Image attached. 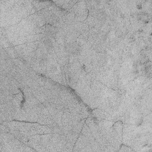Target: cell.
Listing matches in <instances>:
<instances>
[{
	"instance_id": "cell-1",
	"label": "cell",
	"mask_w": 152,
	"mask_h": 152,
	"mask_svg": "<svg viewBox=\"0 0 152 152\" xmlns=\"http://www.w3.org/2000/svg\"><path fill=\"white\" fill-rule=\"evenodd\" d=\"M73 151H92L90 141L82 134H80L74 144Z\"/></svg>"
},
{
	"instance_id": "cell-2",
	"label": "cell",
	"mask_w": 152,
	"mask_h": 152,
	"mask_svg": "<svg viewBox=\"0 0 152 152\" xmlns=\"http://www.w3.org/2000/svg\"><path fill=\"white\" fill-rule=\"evenodd\" d=\"M37 122L40 125H47L48 126L54 122L53 117L49 113L48 110L46 107L41 112V113L39 115Z\"/></svg>"
},
{
	"instance_id": "cell-3",
	"label": "cell",
	"mask_w": 152,
	"mask_h": 152,
	"mask_svg": "<svg viewBox=\"0 0 152 152\" xmlns=\"http://www.w3.org/2000/svg\"><path fill=\"white\" fill-rule=\"evenodd\" d=\"M27 19L32 24L38 27H43L46 24L45 18L40 11L36 12L34 14L28 17Z\"/></svg>"
},
{
	"instance_id": "cell-4",
	"label": "cell",
	"mask_w": 152,
	"mask_h": 152,
	"mask_svg": "<svg viewBox=\"0 0 152 152\" xmlns=\"http://www.w3.org/2000/svg\"><path fill=\"white\" fill-rule=\"evenodd\" d=\"M93 114L94 116V117L98 120H108V121H112V116L109 115V113H106L105 111L99 109H94L93 110Z\"/></svg>"
},
{
	"instance_id": "cell-5",
	"label": "cell",
	"mask_w": 152,
	"mask_h": 152,
	"mask_svg": "<svg viewBox=\"0 0 152 152\" xmlns=\"http://www.w3.org/2000/svg\"><path fill=\"white\" fill-rule=\"evenodd\" d=\"M14 120L27 122V114L22 107L18 108L14 113Z\"/></svg>"
},
{
	"instance_id": "cell-6",
	"label": "cell",
	"mask_w": 152,
	"mask_h": 152,
	"mask_svg": "<svg viewBox=\"0 0 152 152\" xmlns=\"http://www.w3.org/2000/svg\"><path fill=\"white\" fill-rule=\"evenodd\" d=\"M58 31V28H57L49 24H46L45 25V31H44V34L45 36L50 37L52 38H55Z\"/></svg>"
},
{
	"instance_id": "cell-7",
	"label": "cell",
	"mask_w": 152,
	"mask_h": 152,
	"mask_svg": "<svg viewBox=\"0 0 152 152\" xmlns=\"http://www.w3.org/2000/svg\"><path fill=\"white\" fill-rule=\"evenodd\" d=\"M32 4L36 12L41 11L45 8H46L52 4V3L49 1H32Z\"/></svg>"
},
{
	"instance_id": "cell-8",
	"label": "cell",
	"mask_w": 152,
	"mask_h": 152,
	"mask_svg": "<svg viewBox=\"0 0 152 152\" xmlns=\"http://www.w3.org/2000/svg\"><path fill=\"white\" fill-rule=\"evenodd\" d=\"M114 123L115 122L113 121H108L105 119H103L100 121L97 120V124L100 131H105L109 129L113 125Z\"/></svg>"
},
{
	"instance_id": "cell-9",
	"label": "cell",
	"mask_w": 152,
	"mask_h": 152,
	"mask_svg": "<svg viewBox=\"0 0 152 152\" xmlns=\"http://www.w3.org/2000/svg\"><path fill=\"white\" fill-rule=\"evenodd\" d=\"M72 115L68 109H64L62 116V124L63 126L70 125H71ZM72 126V125H71Z\"/></svg>"
},
{
	"instance_id": "cell-10",
	"label": "cell",
	"mask_w": 152,
	"mask_h": 152,
	"mask_svg": "<svg viewBox=\"0 0 152 152\" xmlns=\"http://www.w3.org/2000/svg\"><path fill=\"white\" fill-rule=\"evenodd\" d=\"M14 48H15V50L17 51L20 58L24 57L26 55H28L30 53V52H28V50L27 48L26 43L23 44V45L15 46H14Z\"/></svg>"
},
{
	"instance_id": "cell-11",
	"label": "cell",
	"mask_w": 152,
	"mask_h": 152,
	"mask_svg": "<svg viewBox=\"0 0 152 152\" xmlns=\"http://www.w3.org/2000/svg\"><path fill=\"white\" fill-rule=\"evenodd\" d=\"M88 16V11L87 9H84L79 11L75 14V19L79 22H84Z\"/></svg>"
},
{
	"instance_id": "cell-12",
	"label": "cell",
	"mask_w": 152,
	"mask_h": 152,
	"mask_svg": "<svg viewBox=\"0 0 152 152\" xmlns=\"http://www.w3.org/2000/svg\"><path fill=\"white\" fill-rule=\"evenodd\" d=\"M81 134H82L85 137H86L88 139V140L90 141V143L95 141V139H94V137L93 136L92 133H91L89 127L86 124H84L83 126V128H82L81 131Z\"/></svg>"
},
{
	"instance_id": "cell-13",
	"label": "cell",
	"mask_w": 152,
	"mask_h": 152,
	"mask_svg": "<svg viewBox=\"0 0 152 152\" xmlns=\"http://www.w3.org/2000/svg\"><path fill=\"white\" fill-rule=\"evenodd\" d=\"M15 137L11 132L0 134V144L8 143L15 138Z\"/></svg>"
},
{
	"instance_id": "cell-14",
	"label": "cell",
	"mask_w": 152,
	"mask_h": 152,
	"mask_svg": "<svg viewBox=\"0 0 152 152\" xmlns=\"http://www.w3.org/2000/svg\"><path fill=\"white\" fill-rule=\"evenodd\" d=\"M75 15L74 14L68 12L62 18V19L65 24L70 25L75 20Z\"/></svg>"
},
{
	"instance_id": "cell-15",
	"label": "cell",
	"mask_w": 152,
	"mask_h": 152,
	"mask_svg": "<svg viewBox=\"0 0 152 152\" xmlns=\"http://www.w3.org/2000/svg\"><path fill=\"white\" fill-rule=\"evenodd\" d=\"M79 134L74 132L72 129L66 135V140L68 141L75 144L78 136H79Z\"/></svg>"
},
{
	"instance_id": "cell-16",
	"label": "cell",
	"mask_w": 152,
	"mask_h": 152,
	"mask_svg": "<svg viewBox=\"0 0 152 152\" xmlns=\"http://www.w3.org/2000/svg\"><path fill=\"white\" fill-rule=\"evenodd\" d=\"M78 115H79L81 120L87 118L89 116L88 110L87 108L86 107V106L83 103H82V104H81V109L80 112H79Z\"/></svg>"
},
{
	"instance_id": "cell-17",
	"label": "cell",
	"mask_w": 152,
	"mask_h": 152,
	"mask_svg": "<svg viewBox=\"0 0 152 152\" xmlns=\"http://www.w3.org/2000/svg\"><path fill=\"white\" fill-rule=\"evenodd\" d=\"M63 112H64V110H59L57 112V113L52 116L54 122H56L59 125H61V126H62V115H63Z\"/></svg>"
},
{
	"instance_id": "cell-18",
	"label": "cell",
	"mask_w": 152,
	"mask_h": 152,
	"mask_svg": "<svg viewBox=\"0 0 152 152\" xmlns=\"http://www.w3.org/2000/svg\"><path fill=\"white\" fill-rule=\"evenodd\" d=\"M44 34H39L35 35H30L27 36L28 42H39L44 37Z\"/></svg>"
},
{
	"instance_id": "cell-19",
	"label": "cell",
	"mask_w": 152,
	"mask_h": 152,
	"mask_svg": "<svg viewBox=\"0 0 152 152\" xmlns=\"http://www.w3.org/2000/svg\"><path fill=\"white\" fill-rule=\"evenodd\" d=\"M39 42H27L26 43V45L28 52L30 53L32 52H34L37 50L39 46Z\"/></svg>"
},
{
	"instance_id": "cell-20",
	"label": "cell",
	"mask_w": 152,
	"mask_h": 152,
	"mask_svg": "<svg viewBox=\"0 0 152 152\" xmlns=\"http://www.w3.org/2000/svg\"><path fill=\"white\" fill-rule=\"evenodd\" d=\"M5 49L11 59H15V58H17L19 57L14 47H10V48H6Z\"/></svg>"
},
{
	"instance_id": "cell-21",
	"label": "cell",
	"mask_w": 152,
	"mask_h": 152,
	"mask_svg": "<svg viewBox=\"0 0 152 152\" xmlns=\"http://www.w3.org/2000/svg\"><path fill=\"white\" fill-rule=\"evenodd\" d=\"M85 122H86V119L81 120L78 124H77L75 125L72 126V130L74 132H77V133L80 134L81 133V129L83 128V126L84 124H85Z\"/></svg>"
},
{
	"instance_id": "cell-22",
	"label": "cell",
	"mask_w": 152,
	"mask_h": 152,
	"mask_svg": "<svg viewBox=\"0 0 152 152\" xmlns=\"http://www.w3.org/2000/svg\"><path fill=\"white\" fill-rule=\"evenodd\" d=\"M21 90L23 91V93L25 98H28L34 96L32 90L28 86H26Z\"/></svg>"
},
{
	"instance_id": "cell-23",
	"label": "cell",
	"mask_w": 152,
	"mask_h": 152,
	"mask_svg": "<svg viewBox=\"0 0 152 152\" xmlns=\"http://www.w3.org/2000/svg\"><path fill=\"white\" fill-rule=\"evenodd\" d=\"M56 83L50 78H47L44 86V87L48 90H52L53 87L56 85Z\"/></svg>"
},
{
	"instance_id": "cell-24",
	"label": "cell",
	"mask_w": 152,
	"mask_h": 152,
	"mask_svg": "<svg viewBox=\"0 0 152 152\" xmlns=\"http://www.w3.org/2000/svg\"><path fill=\"white\" fill-rule=\"evenodd\" d=\"M11 130L7 124V122H4L1 124L0 126V133H8L10 132Z\"/></svg>"
},
{
	"instance_id": "cell-25",
	"label": "cell",
	"mask_w": 152,
	"mask_h": 152,
	"mask_svg": "<svg viewBox=\"0 0 152 152\" xmlns=\"http://www.w3.org/2000/svg\"><path fill=\"white\" fill-rule=\"evenodd\" d=\"M36 81L37 82V83L42 87H44L46 78H45L44 77L40 75L39 74H37L35 78Z\"/></svg>"
},
{
	"instance_id": "cell-26",
	"label": "cell",
	"mask_w": 152,
	"mask_h": 152,
	"mask_svg": "<svg viewBox=\"0 0 152 152\" xmlns=\"http://www.w3.org/2000/svg\"><path fill=\"white\" fill-rule=\"evenodd\" d=\"M74 144L68 141L66 142V144L64 146V148L63 149V151H73Z\"/></svg>"
},
{
	"instance_id": "cell-27",
	"label": "cell",
	"mask_w": 152,
	"mask_h": 152,
	"mask_svg": "<svg viewBox=\"0 0 152 152\" xmlns=\"http://www.w3.org/2000/svg\"><path fill=\"white\" fill-rule=\"evenodd\" d=\"M14 99H15L18 101H19L20 102H22V101L23 100V94L20 92V93H19L17 94H15L14 96Z\"/></svg>"
},
{
	"instance_id": "cell-28",
	"label": "cell",
	"mask_w": 152,
	"mask_h": 152,
	"mask_svg": "<svg viewBox=\"0 0 152 152\" xmlns=\"http://www.w3.org/2000/svg\"><path fill=\"white\" fill-rule=\"evenodd\" d=\"M84 71L87 72V73H89L91 71V70L93 69V66L91 65V64H87L85 65V67H84Z\"/></svg>"
},
{
	"instance_id": "cell-29",
	"label": "cell",
	"mask_w": 152,
	"mask_h": 152,
	"mask_svg": "<svg viewBox=\"0 0 152 152\" xmlns=\"http://www.w3.org/2000/svg\"><path fill=\"white\" fill-rule=\"evenodd\" d=\"M119 151H132V150H131L130 148V147H127L126 145H124L122 147H121V148L120 150H119Z\"/></svg>"
}]
</instances>
